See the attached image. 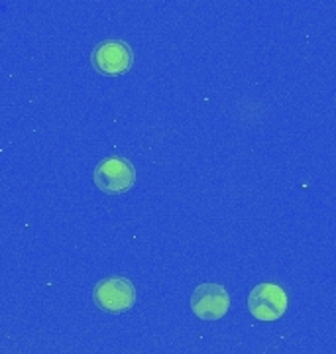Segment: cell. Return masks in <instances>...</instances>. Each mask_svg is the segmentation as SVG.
<instances>
[{
  "label": "cell",
  "instance_id": "cell-5",
  "mask_svg": "<svg viewBox=\"0 0 336 354\" xmlns=\"http://www.w3.org/2000/svg\"><path fill=\"white\" fill-rule=\"evenodd\" d=\"M230 297L221 283H203L191 295L193 313L205 321H218L228 313Z\"/></svg>",
  "mask_w": 336,
  "mask_h": 354
},
{
  "label": "cell",
  "instance_id": "cell-1",
  "mask_svg": "<svg viewBox=\"0 0 336 354\" xmlns=\"http://www.w3.org/2000/svg\"><path fill=\"white\" fill-rule=\"evenodd\" d=\"M95 185L99 187L102 193L109 195H120L134 187L136 183V169L130 164V160L120 158V156H112L102 160L97 167H95Z\"/></svg>",
  "mask_w": 336,
  "mask_h": 354
},
{
  "label": "cell",
  "instance_id": "cell-2",
  "mask_svg": "<svg viewBox=\"0 0 336 354\" xmlns=\"http://www.w3.org/2000/svg\"><path fill=\"white\" fill-rule=\"evenodd\" d=\"M287 299L286 290L277 283H260L248 295V309L258 321H277L286 315Z\"/></svg>",
  "mask_w": 336,
  "mask_h": 354
},
{
  "label": "cell",
  "instance_id": "cell-3",
  "mask_svg": "<svg viewBox=\"0 0 336 354\" xmlns=\"http://www.w3.org/2000/svg\"><path fill=\"white\" fill-rule=\"evenodd\" d=\"M95 305L106 313H124L136 301V290L126 278L102 279L93 291Z\"/></svg>",
  "mask_w": 336,
  "mask_h": 354
},
{
  "label": "cell",
  "instance_id": "cell-4",
  "mask_svg": "<svg viewBox=\"0 0 336 354\" xmlns=\"http://www.w3.org/2000/svg\"><path fill=\"white\" fill-rule=\"evenodd\" d=\"M132 64H134V53L130 50V46L118 39L102 41L93 53V65L102 75H122L126 71H130Z\"/></svg>",
  "mask_w": 336,
  "mask_h": 354
}]
</instances>
